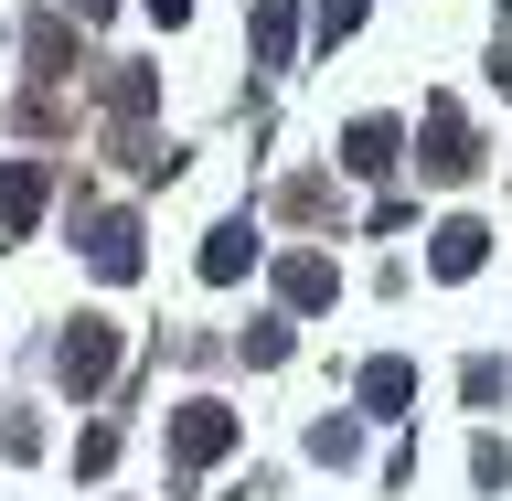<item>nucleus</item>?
<instances>
[{
	"label": "nucleus",
	"instance_id": "f257e3e1",
	"mask_svg": "<svg viewBox=\"0 0 512 501\" xmlns=\"http://www.w3.org/2000/svg\"><path fill=\"white\" fill-rule=\"evenodd\" d=\"M54 374H64V395H96V384L118 374V320H75L54 342Z\"/></svg>",
	"mask_w": 512,
	"mask_h": 501
},
{
	"label": "nucleus",
	"instance_id": "f03ea898",
	"mask_svg": "<svg viewBox=\"0 0 512 501\" xmlns=\"http://www.w3.org/2000/svg\"><path fill=\"white\" fill-rule=\"evenodd\" d=\"M224 448H235V406H214V395H192V406L171 416V459H182V470H214Z\"/></svg>",
	"mask_w": 512,
	"mask_h": 501
},
{
	"label": "nucleus",
	"instance_id": "7ed1b4c3",
	"mask_svg": "<svg viewBox=\"0 0 512 501\" xmlns=\"http://www.w3.org/2000/svg\"><path fill=\"white\" fill-rule=\"evenodd\" d=\"M427 171H438V182H470L480 171V139H470V118H459V107H427Z\"/></svg>",
	"mask_w": 512,
	"mask_h": 501
},
{
	"label": "nucleus",
	"instance_id": "20e7f679",
	"mask_svg": "<svg viewBox=\"0 0 512 501\" xmlns=\"http://www.w3.org/2000/svg\"><path fill=\"white\" fill-rule=\"evenodd\" d=\"M86 267L96 278H139V214H86Z\"/></svg>",
	"mask_w": 512,
	"mask_h": 501
},
{
	"label": "nucleus",
	"instance_id": "39448f33",
	"mask_svg": "<svg viewBox=\"0 0 512 501\" xmlns=\"http://www.w3.org/2000/svg\"><path fill=\"white\" fill-rule=\"evenodd\" d=\"M43 160H0V235H32V224H43Z\"/></svg>",
	"mask_w": 512,
	"mask_h": 501
},
{
	"label": "nucleus",
	"instance_id": "423d86ee",
	"mask_svg": "<svg viewBox=\"0 0 512 501\" xmlns=\"http://www.w3.org/2000/svg\"><path fill=\"white\" fill-rule=\"evenodd\" d=\"M480 256H491V224H470V214H448L438 235H427V267H438V278H470Z\"/></svg>",
	"mask_w": 512,
	"mask_h": 501
},
{
	"label": "nucleus",
	"instance_id": "0eeeda50",
	"mask_svg": "<svg viewBox=\"0 0 512 501\" xmlns=\"http://www.w3.org/2000/svg\"><path fill=\"white\" fill-rule=\"evenodd\" d=\"M278 299H288V310H320V299H331V256L288 246V256H278Z\"/></svg>",
	"mask_w": 512,
	"mask_h": 501
},
{
	"label": "nucleus",
	"instance_id": "6e6552de",
	"mask_svg": "<svg viewBox=\"0 0 512 501\" xmlns=\"http://www.w3.org/2000/svg\"><path fill=\"white\" fill-rule=\"evenodd\" d=\"M246 267H256V224H214V235H203V278H246Z\"/></svg>",
	"mask_w": 512,
	"mask_h": 501
},
{
	"label": "nucleus",
	"instance_id": "1a4fd4ad",
	"mask_svg": "<svg viewBox=\"0 0 512 501\" xmlns=\"http://www.w3.org/2000/svg\"><path fill=\"white\" fill-rule=\"evenodd\" d=\"M363 406H374V416H406V406H416V363H395V352L363 363Z\"/></svg>",
	"mask_w": 512,
	"mask_h": 501
},
{
	"label": "nucleus",
	"instance_id": "9d476101",
	"mask_svg": "<svg viewBox=\"0 0 512 501\" xmlns=\"http://www.w3.org/2000/svg\"><path fill=\"white\" fill-rule=\"evenodd\" d=\"M342 171H395V118H352V139H342Z\"/></svg>",
	"mask_w": 512,
	"mask_h": 501
},
{
	"label": "nucleus",
	"instance_id": "9b49d317",
	"mask_svg": "<svg viewBox=\"0 0 512 501\" xmlns=\"http://www.w3.org/2000/svg\"><path fill=\"white\" fill-rule=\"evenodd\" d=\"M288 43H299V0H256V54L288 64Z\"/></svg>",
	"mask_w": 512,
	"mask_h": 501
},
{
	"label": "nucleus",
	"instance_id": "f8f14e48",
	"mask_svg": "<svg viewBox=\"0 0 512 501\" xmlns=\"http://www.w3.org/2000/svg\"><path fill=\"white\" fill-rule=\"evenodd\" d=\"M310 459L352 470V459H363V427H352V416H320V427H310Z\"/></svg>",
	"mask_w": 512,
	"mask_h": 501
},
{
	"label": "nucleus",
	"instance_id": "ddd939ff",
	"mask_svg": "<svg viewBox=\"0 0 512 501\" xmlns=\"http://www.w3.org/2000/svg\"><path fill=\"white\" fill-rule=\"evenodd\" d=\"M459 384H470V406H512V374H502V363H491V352H480V363H470V374H459Z\"/></svg>",
	"mask_w": 512,
	"mask_h": 501
},
{
	"label": "nucleus",
	"instance_id": "4468645a",
	"mask_svg": "<svg viewBox=\"0 0 512 501\" xmlns=\"http://www.w3.org/2000/svg\"><path fill=\"white\" fill-rule=\"evenodd\" d=\"M246 363H288V320H256V331H246Z\"/></svg>",
	"mask_w": 512,
	"mask_h": 501
},
{
	"label": "nucleus",
	"instance_id": "2eb2a0df",
	"mask_svg": "<svg viewBox=\"0 0 512 501\" xmlns=\"http://www.w3.org/2000/svg\"><path fill=\"white\" fill-rule=\"evenodd\" d=\"M470 470L491 480V491H502V480H512V438H480V448H470Z\"/></svg>",
	"mask_w": 512,
	"mask_h": 501
},
{
	"label": "nucleus",
	"instance_id": "dca6fc26",
	"mask_svg": "<svg viewBox=\"0 0 512 501\" xmlns=\"http://www.w3.org/2000/svg\"><path fill=\"white\" fill-rule=\"evenodd\" d=\"M352 22H363V0H320V43H342Z\"/></svg>",
	"mask_w": 512,
	"mask_h": 501
},
{
	"label": "nucleus",
	"instance_id": "f3484780",
	"mask_svg": "<svg viewBox=\"0 0 512 501\" xmlns=\"http://www.w3.org/2000/svg\"><path fill=\"white\" fill-rule=\"evenodd\" d=\"M64 11H75V22H107V0H64Z\"/></svg>",
	"mask_w": 512,
	"mask_h": 501
},
{
	"label": "nucleus",
	"instance_id": "a211bd4d",
	"mask_svg": "<svg viewBox=\"0 0 512 501\" xmlns=\"http://www.w3.org/2000/svg\"><path fill=\"white\" fill-rule=\"evenodd\" d=\"M150 11H160V22H182V11H192V0H150Z\"/></svg>",
	"mask_w": 512,
	"mask_h": 501
}]
</instances>
